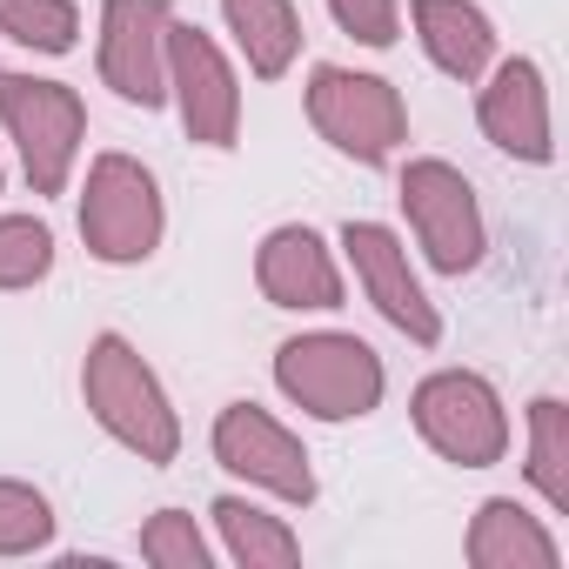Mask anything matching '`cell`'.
Wrapping results in <instances>:
<instances>
[{"mask_svg":"<svg viewBox=\"0 0 569 569\" xmlns=\"http://www.w3.org/2000/svg\"><path fill=\"white\" fill-rule=\"evenodd\" d=\"M409 416H416V436L456 469H496L509 456V409H502L496 382L476 369L422 376L409 396Z\"/></svg>","mask_w":569,"mask_h":569,"instance_id":"5","label":"cell"},{"mask_svg":"<svg viewBox=\"0 0 569 569\" xmlns=\"http://www.w3.org/2000/svg\"><path fill=\"white\" fill-rule=\"evenodd\" d=\"M529 489L562 516L569 509V409L562 396H536L529 402Z\"/></svg>","mask_w":569,"mask_h":569,"instance_id":"18","label":"cell"},{"mask_svg":"<svg viewBox=\"0 0 569 569\" xmlns=\"http://www.w3.org/2000/svg\"><path fill=\"white\" fill-rule=\"evenodd\" d=\"M141 562H154V569H208L214 549H208V536L194 529L188 509H154L141 522Z\"/></svg>","mask_w":569,"mask_h":569,"instance_id":"22","label":"cell"},{"mask_svg":"<svg viewBox=\"0 0 569 569\" xmlns=\"http://www.w3.org/2000/svg\"><path fill=\"white\" fill-rule=\"evenodd\" d=\"M476 121L489 134V148L529 161V168H549L556 161V134H549V81L529 54H509V61H489L482 74V94H476Z\"/></svg>","mask_w":569,"mask_h":569,"instance_id":"12","label":"cell"},{"mask_svg":"<svg viewBox=\"0 0 569 569\" xmlns=\"http://www.w3.org/2000/svg\"><path fill=\"white\" fill-rule=\"evenodd\" d=\"M402 214H409V228H416L436 274H469L482 261V248H489L482 201H476V188H469V174L456 161H436V154L409 161L402 168Z\"/></svg>","mask_w":569,"mask_h":569,"instance_id":"7","label":"cell"},{"mask_svg":"<svg viewBox=\"0 0 569 569\" xmlns=\"http://www.w3.org/2000/svg\"><path fill=\"white\" fill-rule=\"evenodd\" d=\"M168 0H101V88L128 108L168 101Z\"/></svg>","mask_w":569,"mask_h":569,"instance_id":"11","label":"cell"},{"mask_svg":"<svg viewBox=\"0 0 569 569\" xmlns=\"http://www.w3.org/2000/svg\"><path fill=\"white\" fill-rule=\"evenodd\" d=\"M81 396H88V416L141 462H174L181 456V416L161 389V376L141 362V349L128 336H94L88 342V362H81Z\"/></svg>","mask_w":569,"mask_h":569,"instance_id":"1","label":"cell"},{"mask_svg":"<svg viewBox=\"0 0 569 569\" xmlns=\"http://www.w3.org/2000/svg\"><path fill=\"white\" fill-rule=\"evenodd\" d=\"M0 181H8V168H0Z\"/></svg>","mask_w":569,"mask_h":569,"instance_id":"24","label":"cell"},{"mask_svg":"<svg viewBox=\"0 0 569 569\" xmlns=\"http://www.w3.org/2000/svg\"><path fill=\"white\" fill-rule=\"evenodd\" d=\"M409 14H416V41L422 54L449 74V81H482L489 61H496V28L489 14L476 8V0H409Z\"/></svg>","mask_w":569,"mask_h":569,"instance_id":"14","label":"cell"},{"mask_svg":"<svg viewBox=\"0 0 569 569\" xmlns=\"http://www.w3.org/2000/svg\"><path fill=\"white\" fill-rule=\"evenodd\" d=\"M208 516H214V529H221L228 562H241V569H289V562H302V536L281 522V516L254 509L248 496H221Z\"/></svg>","mask_w":569,"mask_h":569,"instance_id":"17","label":"cell"},{"mask_svg":"<svg viewBox=\"0 0 569 569\" xmlns=\"http://www.w3.org/2000/svg\"><path fill=\"white\" fill-rule=\"evenodd\" d=\"M342 254H349V268H356V289L376 302V316H382L389 329H402L416 349H436V342H442V316H436V302L422 296V281H416L409 248H402L396 228H382V221H349V228H342Z\"/></svg>","mask_w":569,"mask_h":569,"instance_id":"10","label":"cell"},{"mask_svg":"<svg viewBox=\"0 0 569 569\" xmlns=\"http://www.w3.org/2000/svg\"><path fill=\"white\" fill-rule=\"evenodd\" d=\"M302 101H309L316 134H322L336 154L362 161V168L389 161V154L409 141V108H402L396 81H382V74H356V68L322 61V68L309 74Z\"/></svg>","mask_w":569,"mask_h":569,"instance_id":"6","label":"cell"},{"mask_svg":"<svg viewBox=\"0 0 569 569\" xmlns=\"http://www.w3.org/2000/svg\"><path fill=\"white\" fill-rule=\"evenodd\" d=\"M208 449H214V462H221L228 476H241L248 489H268V496L296 502V509L316 502V469H309L302 436H296L289 422H274L261 402H228V409L214 416Z\"/></svg>","mask_w":569,"mask_h":569,"instance_id":"8","label":"cell"},{"mask_svg":"<svg viewBox=\"0 0 569 569\" xmlns=\"http://www.w3.org/2000/svg\"><path fill=\"white\" fill-rule=\"evenodd\" d=\"M221 21L248 61L254 81H281L302 54V14L296 0H221Z\"/></svg>","mask_w":569,"mask_h":569,"instance_id":"16","label":"cell"},{"mask_svg":"<svg viewBox=\"0 0 569 569\" xmlns=\"http://www.w3.org/2000/svg\"><path fill=\"white\" fill-rule=\"evenodd\" d=\"M329 14L362 48H396V34H402V8H396V0H329Z\"/></svg>","mask_w":569,"mask_h":569,"instance_id":"23","label":"cell"},{"mask_svg":"<svg viewBox=\"0 0 569 569\" xmlns=\"http://www.w3.org/2000/svg\"><path fill=\"white\" fill-rule=\"evenodd\" d=\"M254 289L274 309H296V316L316 309V316H329V309H342V268H336V254H329V241L316 228L281 221L254 248Z\"/></svg>","mask_w":569,"mask_h":569,"instance_id":"13","label":"cell"},{"mask_svg":"<svg viewBox=\"0 0 569 569\" xmlns=\"http://www.w3.org/2000/svg\"><path fill=\"white\" fill-rule=\"evenodd\" d=\"M168 234V208H161V181L134 161V154H94L88 161V188H81V241L94 261L108 268H134L161 248Z\"/></svg>","mask_w":569,"mask_h":569,"instance_id":"3","label":"cell"},{"mask_svg":"<svg viewBox=\"0 0 569 569\" xmlns=\"http://www.w3.org/2000/svg\"><path fill=\"white\" fill-rule=\"evenodd\" d=\"M54 268V228L41 214H0V289H34Z\"/></svg>","mask_w":569,"mask_h":569,"instance_id":"21","label":"cell"},{"mask_svg":"<svg viewBox=\"0 0 569 569\" xmlns=\"http://www.w3.org/2000/svg\"><path fill=\"white\" fill-rule=\"evenodd\" d=\"M168 101L181 108V128L194 148H234L241 141V81L214 34L194 21H168Z\"/></svg>","mask_w":569,"mask_h":569,"instance_id":"9","label":"cell"},{"mask_svg":"<svg viewBox=\"0 0 569 569\" xmlns=\"http://www.w3.org/2000/svg\"><path fill=\"white\" fill-rule=\"evenodd\" d=\"M48 542H54V502L21 476H0V556H41Z\"/></svg>","mask_w":569,"mask_h":569,"instance_id":"20","label":"cell"},{"mask_svg":"<svg viewBox=\"0 0 569 569\" xmlns=\"http://www.w3.org/2000/svg\"><path fill=\"white\" fill-rule=\"evenodd\" d=\"M274 389L316 422H362L382 409V356L349 329H316L274 349Z\"/></svg>","mask_w":569,"mask_h":569,"instance_id":"2","label":"cell"},{"mask_svg":"<svg viewBox=\"0 0 569 569\" xmlns=\"http://www.w3.org/2000/svg\"><path fill=\"white\" fill-rule=\"evenodd\" d=\"M462 556H469L476 569H556V562H562V549H556V536L542 529V516L522 509L516 496H489V502L476 509Z\"/></svg>","mask_w":569,"mask_h":569,"instance_id":"15","label":"cell"},{"mask_svg":"<svg viewBox=\"0 0 569 569\" xmlns=\"http://www.w3.org/2000/svg\"><path fill=\"white\" fill-rule=\"evenodd\" d=\"M0 128L21 148V168H28L34 194H68L81 141H88V108L68 81L0 74Z\"/></svg>","mask_w":569,"mask_h":569,"instance_id":"4","label":"cell"},{"mask_svg":"<svg viewBox=\"0 0 569 569\" xmlns=\"http://www.w3.org/2000/svg\"><path fill=\"white\" fill-rule=\"evenodd\" d=\"M0 34L34 54H74L81 41V8L74 0H0Z\"/></svg>","mask_w":569,"mask_h":569,"instance_id":"19","label":"cell"}]
</instances>
